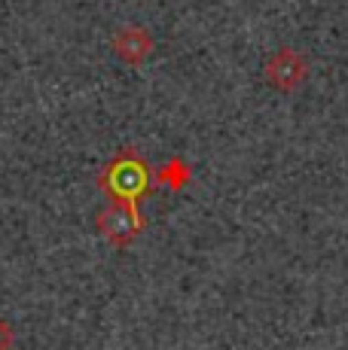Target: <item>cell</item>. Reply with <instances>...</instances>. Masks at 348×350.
Instances as JSON below:
<instances>
[{
    "instance_id": "3",
    "label": "cell",
    "mask_w": 348,
    "mask_h": 350,
    "mask_svg": "<svg viewBox=\"0 0 348 350\" xmlns=\"http://www.w3.org/2000/svg\"><path fill=\"white\" fill-rule=\"evenodd\" d=\"M263 79L272 85V89L290 95V92H297L299 85L309 79V62H306V55L299 49H293V46H281L278 52H272V55L266 58Z\"/></svg>"
},
{
    "instance_id": "2",
    "label": "cell",
    "mask_w": 348,
    "mask_h": 350,
    "mask_svg": "<svg viewBox=\"0 0 348 350\" xmlns=\"http://www.w3.org/2000/svg\"><path fill=\"white\" fill-rule=\"evenodd\" d=\"M98 234L113 247V250H125L132 241L144 232V213H140L138 201H123L113 198L95 213Z\"/></svg>"
},
{
    "instance_id": "1",
    "label": "cell",
    "mask_w": 348,
    "mask_h": 350,
    "mask_svg": "<svg viewBox=\"0 0 348 350\" xmlns=\"http://www.w3.org/2000/svg\"><path fill=\"white\" fill-rule=\"evenodd\" d=\"M98 186L110 198L140 201L147 195V189L153 186V171L138 150H119L104 165V171L98 174Z\"/></svg>"
},
{
    "instance_id": "6",
    "label": "cell",
    "mask_w": 348,
    "mask_h": 350,
    "mask_svg": "<svg viewBox=\"0 0 348 350\" xmlns=\"http://www.w3.org/2000/svg\"><path fill=\"white\" fill-rule=\"evenodd\" d=\"M12 345H16V329L10 320L0 317V350H12Z\"/></svg>"
},
{
    "instance_id": "4",
    "label": "cell",
    "mask_w": 348,
    "mask_h": 350,
    "mask_svg": "<svg viewBox=\"0 0 348 350\" xmlns=\"http://www.w3.org/2000/svg\"><path fill=\"white\" fill-rule=\"evenodd\" d=\"M113 52H116L119 62L125 64H144L153 52V37L138 25H125L113 33Z\"/></svg>"
},
{
    "instance_id": "5",
    "label": "cell",
    "mask_w": 348,
    "mask_h": 350,
    "mask_svg": "<svg viewBox=\"0 0 348 350\" xmlns=\"http://www.w3.org/2000/svg\"><path fill=\"white\" fill-rule=\"evenodd\" d=\"M190 180H192V167H190V161L180 159V156L165 159V165H159L156 171H153V183L169 189V192H180Z\"/></svg>"
}]
</instances>
